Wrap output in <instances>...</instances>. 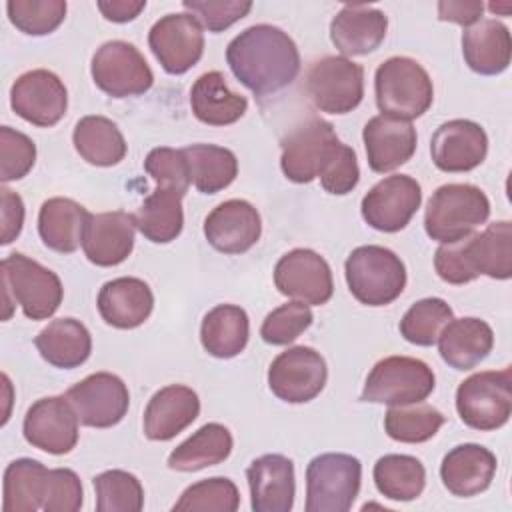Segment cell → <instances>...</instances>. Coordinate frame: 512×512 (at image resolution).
Here are the masks:
<instances>
[{"mask_svg":"<svg viewBox=\"0 0 512 512\" xmlns=\"http://www.w3.org/2000/svg\"><path fill=\"white\" fill-rule=\"evenodd\" d=\"M306 92L322 112H352L364 96V68L346 56H324L308 68Z\"/></svg>","mask_w":512,"mask_h":512,"instance_id":"obj_9","label":"cell"},{"mask_svg":"<svg viewBox=\"0 0 512 512\" xmlns=\"http://www.w3.org/2000/svg\"><path fill=\"white\" fill-rule=\"evenodd\" d=\"M4 320L12 314V304L32 320L50 318L62 304L64 288L56 272L28 258L26 254H8L0 264Z\"/></svg>","mask_w":512,"mask_h":512,"instance_id":"obj_2","label":"cell"},{"mask_svg":"<svg viewBox=\"0 0 512 512\" xmlns=\"http://www.w3.org/2000/svg\"><path fill=\"white\" fill-rule=\"evenodd\" d=\"M496 456L474 442L454 446L440 464V478L454 496H476L484 492L496 474Z\"/></svg>","mask_w":512,"mask_h":512,"instance_id":"obj_27","label":"cell"},{"mask_svg":"<svg viewBox=\"0 0 512 512\" xmlns=\"http://www.w3.org/2000/svg\"><path fill=\"white\" fill-rule=\"evenodd\" d=\"M6 12L10 22L24 34L44 36L54 32L64 16V0H8Z\"/></svg>","mask_w":512,"mask_h":512,"instance_id":"obj_45","label":"cell"},{"mask_svg":"<svg viewBox=\"0 0 512 512\" xmlns=\"http://www.w3.org/2000/svg\"><path fill=\"white\" fill-rule=\"evenodd\" d=\"M98 512H140L144 490L140 480L124 470H106L92 480Z\"/></svg>","mask_w":512,"mask_h":512,"instance_id":"obj_43","label":"cell"},{"mask_svg":"<svg viewBox=\"0 0 512 512\" xmlns=\"http://www.w3.org/2000/svg\"><path fill=\"white\" fill-rule=\"evenodd\" d=\"M48 472L42 462L18 458L4 470V512H34L40 510L48 490Z\"/></svg>","mask_w":512,"mask_h":512,"instance_id":"obj_36","label":"cell"},{"mask_svg":"<svg viewBox=\"0 0 512 512\" xmlns=\"http://www.w3.org/2000/svg\"><path fill=\"white\" fill-rule=\"evenodd\" d=\"M240 506V492L230 478L214 476L188 486L178 502L172 506L174 512H234Z\"/></svg>","mask_w":512,"mask_h":512,"instance_id":"obj_44","label":"cell"},{"mask_svg":"<svg viewBox=\"0 0 512 512\" xmlns=\"http://www.w3.org/2000/svg\"><path fill=\"white\" fill-rule=\"evenodd\" d=\"M484 12V4L476 0L466 2H438V18L446 22H454L460 26H470L480 20Z\"/></svg>","mask_w":512,"mask_h":512,"instance_id":"obj_53","label":"cell"},{"mask_svg":"<svg viewBox=\"0 0 512 512\" xmlns=\"http://www.w3.org/2000/svg\"><path fill=\"white\" fill-rule=\"evenodd\" d=\"M78 420L90 428H110L118 424L130 404V394L122 378L110 372H94L66 392Z\"/></svg>","mask_w":512,"mask_h":512,"instance_id":"obj_16","label":"cell"},{"mask_svg":"<svg viewBox=\"0 0 512 512\" xmlns=\"http://www.w3.org/2000/svg\"><path fill=\"white\" fill-rule=\"evenodd\" d=\"M436 386L432 368L410 356H388L370 370L362 400L372 404L404 406L426 400Z\"/></svg>","mask_w":512,"mask_h":512,"instance_id":"obj_8","label":"cell"},{"mask_svg":"<svg viewBox=\"0 0 512 512\" xmlns=\"http://www.w3.org/2000/svg\"><path fill=\"white\" fill-rule=\"evenodd\" d=\"M148 46L168 74H184L202 58L204 32L190 12L166 14L150 28Z\"/></svg>","mask_w":512,"mask_h":512,"instance_id":"obj_14","label":"cell"},{"mask_svg":"<svg viewBox=\"0 0 512 512\" xmlns=\"http://www.w3.org/2000/svg\"><path fill=\"white\" fill-rule=\"evenodd\" d=\"M274 284L280 294L308 306L326 304L334 292L328 262L310 248L286 252L274 266Z\"/></svg>","mask_w":512,"mask_h":512,"instance_id":"obj_13","label":"cell"},{"mask_svg":"<svg viewBox=\"0 0 512 512\" xmlns=\"http://www.w3.org/2000/svg\"><path fill=\"white\" fill-rule=\"evenodd\" d=\"M254 512H290L296 496L294 462L282 454H264L246 468Z\"/></svg>","mask_w":512,"mask_h":512,"instance_id":"obj_21","label":"cell"},{"mask_svg":"<svg viewBox=\"0 0 512 512\" xmlns=\"http://www.w3.org/2000/svg\"><path fill=\"white\" fill-rule=\"evenodd\" d=\"M328 378V368L320 352L310 346H294L280 352L268 368V386L272 394L290 404H302L316 398Z\"/></svg>","mask_w":512,"mask_h":512,"instance_id":"obj_12","label":"cell"},{"mask_svg":"<svg viewBox=\"0 0 512 512\" xmlns=\"http://www.w3.org/2000/svg\"><path fill=\"white\" fill-rule=\"evenodd\" d=\"M262 234L258 210L240 198L218 204L204 220L208 244L224 254H242L250 250Z\"/></svg>","mask_w":512,"mask_h":512,"instance_id":"obj_20","label":"cell"},{"mask_svg":"<svg viewBox=\"0 0 512 512\" xmlns=\"http://www.w3.org/2000/svg\"><path fill=\"white\" fill-rule=\"evenodd\" d=\"M462 54L470 70L482 76L504 72L512 56V40L508 28L494 20H478L462 34Z\"/></svg>","mask_w":512,"mask_h":512,"instance_id":"obj_29","label":"cell"},{"mask_svg":"<svg viewBox=\"0 0 512 512\" xmlns=\"http://www.w3.org/2000/svg\"><path fill=\"white\" fill-rule=\"evenodd\" d=\"M462 250L474 276L508 280L512 276V224L500 220L462 238Z\"/></svg>","mask_w":512,"mask_h":512,"instance_id":"obj_30","label":"cell"},{"mask_svg":"<svg viewBox=\"0 0 512 512\" xmlns=\"http://www.w3.org/2000/svg\"><path fill=\"white\" fill-rule=\"evenodd\" d=\"M374 484L384 498L410 502L418 498L426 486L424 464L406 454H386L374 464Z\"/></svg>","mask_w":512,"mask_h":512,"instance_id":"obj_40","label":"cell"},{"mask_svg":"<svg viewBox=\"0 0 512 512\" xmlns=\"http://www.w3.org/2000/svg\"><path fill=\"white\" fill-rule=\"evenodd\" d=\"M348 290L366 306L394 302L406 286V268L400 256L376 244L354 248L344 264Z\"/></svg>","mask_w":512,"mask_h":512,"instance_id":"obj_5","label":"cell"},{"mask_svg":"<svg viewBox=\"0 0 512 512\" xmlns=\"http://www.w3.org/2000/svg\"><path fill=\"white\" fill-rule=\"evenodd\" d=\"M90 212L72 198H50L38 212V234L42 242L60 254L74 252L84 238Z\"/></svg>","mask_w":512,"mask_h":512,"instance_id":"obj_32","label":"cell"},{"mask_svg":"<svg viewBox=\"0 0 512 512\" xmlns=\"http://www.w3.org/2000/svg\"><path fill=\"white\" fill-rule=\"evenodd\" d=\"M314 320V314L304 302H286L274 308L262 322L260 336L266 344L286 346L294 342Z\"/></svg>","mask_w":512,"mask_h":512,"instance_id":"obj_46","label":"cell"},{"mask_svg":"<svg viewBox=\"0 0 512 512\" xmlns=\"http://www.w3.org/2000/svg\"><path fill=\"white\" fill-rule=\"evenodd\" d=\"M232 74L256 96L274 94L292 84L300 72L296 42L272 24H256L240 32L226 48Z\"/></svg>","mask_w":512,"mask_h":512,"instance_id":"obj_1","label":"cell"},{"mask_svg":"<svg viewBox=\"0 0 512 512\" xmlns=\"http://www.w3.org/2000/svg\"><path fill=\"white\" fill-rule=\"evenodd\" d=\"M362 464L342 452L320 454L306 468V512H348L360 492Z\"/></svg>","mask_w":512,"mask_h":512,"instance_id":"obj_6","label":"cell"},{"mask_svg":"<svg viewBox=\"0 0 512 512\" xmlns=\"http://www.w3.org/2000/svg\"><path fill=\"white\" fill-rule=\"evenodd\" d=\"M200 414L198 394L182 384H170L154 392L144 410V434L166 442L188 428Z\"/></svg>","mask_w":512,"mask_h":512,"instance_id":"obj_24","label":"cell"},{"mask_svg":"<svg viewBox=\"0 0 512 512\" xmlns=\"http://www.w3.org/2000/svg\"><path fill=\"white\" fill-rule=\"evenodd\" d=\"M184 192L170 188H156L134 214L136 228L154 244L172 242L184 226L182 212Z\"/></svg>","mask_w":512,"mask_h":512,"instance_id":"obj_38","label":"cell"},{"mask_svg":"<svg viewBox=\"0 0 512 512\" xmlns=\"http://www.w3.org/2000/svg\"><path fill=\"white\" fill-rule=\"evenodd\" d=\"M460 420L474 430H498L512 412V370H486L468 376L456 390Z\"/></svg>","mask_w":512,"mask_h":512,"instance_id":"obj_7","label":"cell"},{"mask_svg":"<svg viewBox=\"0 0 512 512\" xmlns=\"http://www.w3.org/2000/svg\"><path fill=\"white\" fill-rule=\"evenodd\" d=\"M72 142L76 152L94 166H114L126 156V140L106 116H84L76 122Z\"/></svg>","mask_w":512,"mask_h":512,"instance_id":"obj_37","label":"cell"},{"mask_svg":"<svg viewBox=\"0 0 512 512\" xmlns=\"http://www.w3.org/2000/svg\"><path fill=\"white\" fill-rule=\"evenodd\" d=\"M388 30L382 10L366 4H346L330 22V40L344 56L374 52Z\"/></svg>","mask_w":512,"mask_h":512,"instance_id":"obj_25","label":"cell"},{"mask_svg":"<svg viewBox=\"0 0 512 512\" xmlns=\"http://www.w3.org/2000/svg\"><path fill=\"white\" fill-rule=\"evenodd\" d=\"M34 346L48 364L70 370L88 360L92 352V336L80 320L58 318L38 332Z\"/></svg>","mask_w":512,"mask_h":512,"instance_id":"obj_33","label":"cell"},{"mask_svg":"<svg viewBox=\"0 0 512 512\" xmlns=\"http://www.w3.org/2000/svg\"><path fill=\"white\" fill-rule=\"evenodd\" d=\"M78 416L66 396L36 400L22 424L28 444L48 454H68L78 442Z\"/></svg>","mask_w":512,"mask_h":512,"instance_id":"obj_18","label":"cell"},{"mask_svg":"<svg viewBox=\"0 0 512 512\" xmlns=\"http://www.w3.org/2000/svg\"><path fill=\"white\" fill-rule=\"evenodd\" d=\"M452 320V308L442 298L414 302L400 320V334L416 346L436 344L442 328Z\"/></svg>","mask_w":512,"mask_h":512,"instance_id":"obj_42","label":"cell"},{"mask_svg":"<svg viewBox=\"0 0 512 512\" xmlns=\"http://www.w3.org/2000/svg\"><path fill=\"white\" fill-rule=\"evenodd\" d=\"M338 146L340 140L330 122L322 118L306 120L282 140L280 166L284 176L296 184L320 178Z\"/></svg>","mask_w":512,"mask_h":512,"instance_id":"obj_10","label":"cell"},{"mask_svg":"<svg viewBox=\"0 0 512 512\" xmlns=\"http://www.w3.org/2000/svg\"><path fill=\"white\" fill-rule=\"evenodd\" d=\"M376 104L382 114L414 120L420 118L434 100V86L428 72L408 56H392L376 68Z\"/></svg>","mask_w":512,"mask_h":512,"instance_id":"obj_4","label":"cell"},{"mask_svg":"<svg viewBox=\"0 0 512 512\" xmlns=\"http://www.w3.org/2000/svg\"><path fill=\"white\" fill-rule=\"evenodd\" d=\"M10 106L26 122L50 128L62 120L68 108L64 82L50 70L38 68L18 76L10 88Z\"/></svg>","mask_w":512,"mask_h":512,"instance_id":"obj_17","label":"cell"},{"mask_svg":"<svg viewBox=\"0 0 512 512\" xmlns=\"http://www.w3.org/2000/svg\"><path fill=\"white\" fill-rule=\"evenodd\" d=\"M368 166L378 172H392L406 164L416 152V128L408 120L378 114L370 118L362 132Z\"/></svg>","mask_w":512,"mask_h":512,"instance_id":"obj_22","label":"cell"},{"mask_svg":"<svg viewBox=\"0 0 512 512\" xmlns=\"http://www.w3.org/2000/svg\"><path fill=\"white\" fill-rule=\"evenodd\" d=\"M36 162V144L22 132L0 128V180L12 182L24 178Z\"/></svg>","mask_w":512,"mask_h":512,"instance_id":"obj_47","label":"cell"},{"mask_svg":"<svg viewBox=\"0 0 512 512\" xmlns=\"http://www.w3.org/2000/svg\"><path fill=\"white\" fill-rule=\"evenodd\" d=\"M0 204H2V232H0V242L6 246L12 240L18 238L22 224H24V202L22 198L12 192L10 188L2 186L0 190Z\"/></svg>","mask_w":512,"mask_h":512,"instance_id":"obj_52","label":"cell"},{"mask_svg":"<svg viewBox=\"0 0 512 512\" xmlns=\"http://www.w3.org/2000/svg\"><path fill=\"white\" fill-rule=\"evenodd\" d=\"M438 352L454 370L478 366L494 346L492 328L474 316L452 318L438 336Z\"/></svg>","mask_w":512,"mask_h":512,"instance_id":"obj_28","label":"cell"},{"mask_svg":"<svg viewBox=\"0 0 512 512\" xmlns=\"http://www.w3.org/2000/svg\"><path fill=\"white\" fill-rule=\"evenodd\" d=\"M92 80L112 98L138 96L150 90L154 74L140 50L124 40L104 42L92 56Z\"/></svg>","mask_w":512,"mask_h":512,"instance_id":"obj_11","label":"cell"},{"mask_svg":"<svg viewBox=\"0 0 512 512\" xmlns=\"http://www.w3.org/2000/svg\"><path fill=\"white\" fill-rule=\"evenodd\" d=\"M146 8V0H108V2H98V10L102 16L110 22H130L134 20L142 10Z\"/></svg>","mask_w":512,"mask_h":512,"instance_id":"obj_54","label":"cell"},{"mask_svg":"<svg viewBox=\"0 0 512 512\" xmlns=\"http://www.w3.org/2000/svg\"><path fill=\"white\" fill-rule=\"evenodd\" d=\"M190 106L200 122L208 126H228L244 116L248 100L230 90L222 72L212 70L198 76L192 84Z\"/></svg>","mask_w":512,"mask_h":512,"instance_id":"obj_31","label":"cell"},{"mask_svg":"<svg viewBox=\"0 0 512 512\" xmlns=\"http://www.w3.org/2000/svg\"><path fill=\"white\" fill-rule=\"evenodd\" d=\"M488 8H490L494 14H510L512 4H510V2H504V4H496V2H492Z\"/></svg>","mask_w":512,"mask_h":512,"instance_id":"obj_55","label":"cell"},{"mask_svg":"<svg viewBox=\"0 0 512 512\" xmlns=\"http://www.w3.org/2000/svg\"><path fill=\"white\" fill-rule=\"evenodd\" d=\"M444 414L430 404L414 402L390 406L384 416V430L392 440L418 444L430 440L444 424Z\"/></svg>","mask_w":512,"mask_h":512,"instance_id":"obj_41","label":"cell"},{"mask_svg":"<svg viewBox=\"0 0 512 512\" xmlns=\"http://www.w3.org/2000/svg\"><path fill=\"white\" fill-rule=\"evenodd\" d=\"M250 336V320L244 308L236 304H218L202 320L200 340L214 358L238 356Z\"/></svg>","mask_w":512,"mask_h":512,"instance_id":"obj_34","label":"cell"},{"mask_svg":"<svg viewBox=\"0 0 512 512\" xmlns=\"http://www.w3.org/2000/svg\"><path fill=\"white\" fill-rule=\"evenodd\" d=\"M432 162L442 172H468L488 154V136L472 120L456 118L440 124L430 140Z\"/></svg>","mask_w":512,"mask_h":512,"instance_id":"obj_19","label":"cell"},{"mask_svg":"<svg viewBox=\"0 0 512 512\" xmlns=\"http://www.w3.org/2000/svg\"><path fill=\"white\" fill-rule=\"evenodd\" d=\"M136 220L124 210L90 214L82 248L86 258L96 266L122 264L134 248Z\"/></svg>","mask_w":512,"mask_h":512,"instance_id":"obj_23","label":"cell"},{"mask_svg":"<svg viewBox=\"0 0 512 512\" xmlns=\"http://www.w3.org/2000/svg\"><path fill=\"white\" fill-rule=\"evenodd\" d=\"M84 490L78 474L70 468H52L48 472V490L42 504L46 512H76L82 508Z\"/></svg>","mask_w":512,"mask_h":512,"instance_id":"obj_50","label":"cell"},{"mask_svg":"<svg viewBox=\"0 0 512 512\" xmlns=\"http://www.w3.org/2000/svg\"><path fill=\"white\" fill-rule=\"evenodd\" d=\"M234 440L226 426L218 422L204 424L168 456V468L178 472H196L224 462L232 452Z\"/></svg>","mask_w":512,"mask_h":512,"instance_id":"obj_35","label":"cell"},{"mask_svg":"<svg viewBox=\"0 0 512 512\" xmlns=\"http://www.w3.org/2000/svg\"><path fill=\"white\" fill-rule=\"evenodd\" d=\"M98 312L108 326L130 330L148 320L154 308L150 286L134 276H122L106 282L98 292Z\"/></svg>","mask_w":512,"mask_h":512,"instance_id":"obj_26","label":"cell"},{"mask_svg":"<svg viewBox=\"0 0 512 512\" xmlns=\"http://www.w3.org/2000/svg\"><path fill=\"white\" fill-rule=\"evenodd\" d=\"M182 6L210 32H222L252 10L248 0H184Z\"/></svg>","mask_w":512,"mask_h":512,"instance_id":"obj_49","label":"cell"},{"mask_svg":"<svg viewBox=\"0 0 512 512\" xmlns=\"http://www.w3.org/2000/svg\"><path fill=\"white\" fill-rule=\"evenodd\" d=\"M190 182L202 194H216L228 188L238 174V160L232 150L216 144H192L182 148Z\"/></svg>","mask_w":512,"mask_h":512,"instance_id":"obj_39","label":"cell"},{"mask_svg":"<svg viewBox=\"0 0 512 512\" xmlns=\"http://www.w3.org/2000/svg\"><path fill=\"white\" fill-rule=\"evenodd\" d=\"M422 202L420 184L408 174L386 176L362 198L360 210L368 226L380 232L402 230Z\"/></svg>","mask_w":512,"mask_h":512,"instance_id":"obj_15","label":"cell"},{"mask_svg":"<svg viewBox=\"0 0 512 512\" xmlns=\"http://www.w3.org/2000/svg\"><path fill=\"white\" fill-rule=\"evenodd\" d=\"M144 170L154 178L158 188L184 192L190 186V170L184 150L160 146L152 148L144 160Z\"/></svg>","mask_w":512,"mask_h":512,"instance_id":"obj_48","label":"cell"},{"mask_svg":"<svg viewBox=\"0 0 512 512\" xmlns=\"http://www.w3.org/2000/svg\"><path fill=\"white\" fill-rule=\"evenodd\" d=\"M490 216L488 196L472 184H444L430 196L424 212L426 234L440 242H458Z\"/></svg>","mask_w":512,"mask_h":512,"instance_id":"obj_3","label":"cell"},{"mask_svg":"<svg viewBox=\"0 0 512 512\" xmlns=\"http://www.w3.org/2000/svg\"><path fill=\"white\" fill-rule=\"evenodd\" d=\"M360 180V168H358V160H356V152L342 144L338 146V150L334 152V156L330 158V162L326 164L324 172L320 174V182L322 188L330 194H348L356 188Z\"/></svg>","mask_w":512,"mask_h":512,"instance_id":"obj_51","label":"cell"}]
</instances>
